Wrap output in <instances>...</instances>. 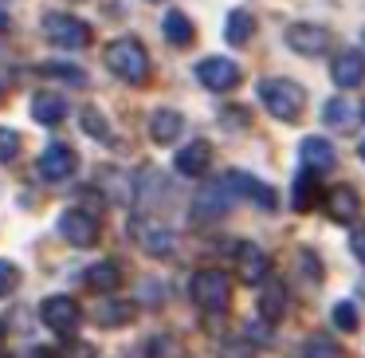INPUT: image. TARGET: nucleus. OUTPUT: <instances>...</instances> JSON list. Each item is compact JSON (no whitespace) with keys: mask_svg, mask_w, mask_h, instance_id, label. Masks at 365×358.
Listing matches in <instances>:
<instances>
[{"mask_svg":"<svg viewBox=\"0 0 365 358\" xmlns=\"http://www.w3.org/2000/svg\"><path fill=\"white\" fill-rule=\"evenodd\" d=\"M173 166H177V174H181V177H200L208 166H212V146L197 138V142H189L185 150H177Z\"/></svg>","mask_w":365,"mask_h":358,"instance_id":"2eb2a0df","label":"nucleus"},{"mask_svg":"<svg viewBox=\"0 0 365 358\" xmlns=\"http://www.w3.org/2000/svg\"><path fill=\"white\" fill-rule=\"evenodd\" d=\"M291 201H294V209H299V213H310V209H314V201H318V177L310 174V169L302 177H294Z\"/></svg>","mask_w":365,"mask_h":358,"instance_id":"393cba45","label":"nucleus"},{"mask_svg":"<svg viewBox=\"0 0 365 358\" xmlns=\"http://www.w3.org/2000/svg\"><path fill=\"white\" fill-rule=\"evenodd\" d=\"M228 205H232V193L224 189V182L220 185H208V189L197 197V217H200V221H212V217L228 213Z\"/></svg>","mask_w":365,"mask_h":358,"instance_id":"6ab92c4d","label":"nucleus"},{"mask_svg":"<svg viewBox=\"0 0 365 358\" xmlns=\"http://www.w3.org/2000/svg\"><path fill=\"white\" fill-rule=\"evenodd\" d=\"M224 189H228L232 197H247V201H255L259 209H275V205H279L275 189H271V185H263L259 177L244 174V169H232V174L224 177Z\"/></svg>","mask_w":365,"mask_h":358,"instance_id":"423d86ee","label":"nucleus"},{"mask_svg":"<svg viewBox=\"0 0 365 358\" xmlns=\"http://www.w3.org/2000/svg\"><path fill=\"white\" fill-rule=\"evenodd\" d=\"M357 154H361V161H365V142H361V146H357Z\"/></svg>","mask_w":365,"mask_h":358,"instance_id":"f704fd0d","label":"nucleus"},{"mask_svg":"<svg viewBox=\"0 0 365 358\" xmlns=\"http://www.w3.org/2000/svg\"><path fill=\"white\" fill-rule=\"evenodd\" d=\"M134 237L142 240V248L150 256H169L177 248V237H173V229H165V224H153V221H134Z\"/></svg>","mask_w":365,"mask_h":358,"instance_id":"ddd939ff","label":"nucleus"},{"mask_svg":"<svg viewBox=\"0 0 365 358\" xmlns=\"http://www.w3.org/2000/svg\"><path fill=\"white\" fill-rule=\"evenodd\" d=\"M283 40H287V48L299 51V56H322V51L330 48V32H326L322 24H310V20H294Z\"/></svg>","mask_w":365,"mask_h":358,"instance_id":"39448f33","label":"nucleus"},{"mask_svg":"<svg viewBox=\"0 0 365 358\" xmlns=\"http://www.w3.org/2000/svg\"><path fill=\"white\" fill-rule=\"evenodd\" d=\"M134 315H138V307L126 303V299H106V303L95 307V323L98 327H122V323H130Z\"/></svg>","mask_w":365,"mask_h":358,"instance_id":"aec40b11","label":"nucleus"},{"mask_svg":"<svg viewBox=\"0 0 365 358\" xmlns=\"http://www.w3.org/2000/svg\"><path fill=\"white\" fill-rule=\"evenodd\" d=\"M103 56H106V67H110L118 79L138 83V87L150 79V56H145V48L134 40V36H122V40L106 44Z\"/></svg>","mask_w":365,"mask_h":358,"instance_id":"f257e3e1","label":"nucleus"},{"mask_svg":"<svg viewBox=\"0 0 365 358\" xmlns=\"http://www.w3.org/2000/svg\"><path fill=\"white\" fill-rule=\"evenodd\" d=\"M4 28H9V12L0 9V32H4Z\"/></svg>","mask_w":365,"mask_h":358,"instance_id":"72a5a7b5","label":"nucleus"},{"mask_svg":"<svg viewBox=\"0 0 365 358\" xmlns=\"http://www.w3.org/2000/svg\"><path fill=\"white\" fill-rule=\"evenodd\" d=\"M236 268H240V279H244V284H263V279H267L271 260H267V252H263L259 244L240 240V244H236Z\"/></svg>","mask_w":365,"mask_h":358,"instance_id":"f8f14e48","label":"nucleus"},{"mask_svg":"<svg viewBox=\"0 0 365 358\" xmlns=\"http://www.w3.org/2000/svg\"><path fill=\"white\" fill-rule=\"evenodd\" d=\"M67 114V99L63 95H51V91H43V95L32 99V119L43 122V126H56V122H63Z\"/></svg>","mask_w":365,"mask_h":358,"instance_id":"a211bd4d","label":"nucleus"},{"mask_svg":"<svg viewBox=\"0 0 365 358\" xmlns=\"http://www.w3.org/2000/svg\"><path fill=\"white\" fill-rule=\"evenodd\" d=\"M79 122H83V130H87L91 138H103V142H106V134H110V126H106V119L95 111V106H87V111L79 114Z\"/></svg>","mask_w":365,"mask_h":358,"instance_id":"c85d7f7f","label":"nucleus"},{"mask_svg":"<svg viewBox=\"0 0 365 358\" xmlns=\"http://www.w3.org/2000/svg\"><path fill=\"white\" fill-rule=\"evenodd\" d=\"M161 32H165V40L169 44H177V48H189L192 44V20L185 16V12H169L165 20H161Z\"/></svg>","mask_w":365,"mask_h":358,"instance_id":"4be33fe9","label":"nucleus"},{"mask_svg":"<svg viewBox=\"0 0 365 358\" xmlns=\"http://www.w3.org/2000/svg\"><path fill=\"white\" fill-rule=\"evenodd\" d=\"M330 75H334V83H338L341 91L361 87V83H365V56L357 48L338 51V56H334V64H330Z\"/></svg>","mask_w":365,"mask_h":358,"instance_id":"9b49d317","label":"nucleus"},{"mask_svg":"<svg viewBox=\"0 0 365 358\" xmlns=\"http://www.w3.org/2000/svg\"><path fill=\"white\" fill-rule=\"evenodd\" d=\"M0 99H4V83H0Z\"/></svg>","mask_w":365,"mask_h":358,"instance_id":"c9c22d12","label":"nucleus"},{"mask_svg":"<svg viewBox=\"0 0 365 358\" xmlns=\"http://www.w3.org/2000/svg\"><path fill=\"white\" fill-rule=\"evenodd\" d=\"M349 248H354V256L365 264V224H357V229H354V237H349Z\"/></svg>","mask_w":365,"mask_h":358,"instance_id":"473e14b6","label":"nucleus"},{"mask_svg":"<svg viewBox=\"0 0 365 358\" xmlns=\"http://www.w3.org/2000/svg\"><path fill=\"white\" fill-rule=\"evenodd\" d=\"M302 166L310 169V174H318V169H330L334 161H338V154H334V146L326 142V138H302Z\"/></svg>","mask_w":365,"mask_h":358,"instance_id":"f3484780","label":"nucleus"},{"mask_svg":"<svg viewBox=\"0 0 365 358\" xmlns=\"http://www.w3.org/2000/svg\"><path fill=\"white\" fill-rule=\"evenodd\" d=\"M252 32H255V20H252V12H244V9H236L228 16V24H224V40H228L232 48L247 44V40H252Z\"/></svg>","mask_w":365,"mask_h":358,"instance_id":"b1692460","label":"nucleus"},{"mask_svg":"<svg viewBox=\"0 0 365 358\" xmlns=\"http://www.w3.org/2000/svg\"><path fill=\"white\" fill-rule=\"evenodd\" d=\"M283 311H287V287L271 279L259 295V315L267 319V323H275V319H283Z\"/></svg>","mask_w":365,"mask_h":358,"instance_id":"5701e85b","label":"nucleus"},{"mask_svg":"<svg viewBox=\"0 0 365 358\" xmlns=\"http://www.w3.org/2000/svg\"><path fill=\"white\" fill-rule=\"evenodd\" d=\"M20 287V268L12 260H0V295H12Z\"/></svg>","mask_w":365,"mask_h":358,"instance_id":"c756f323","label":"nucleus"},{"mask_svg":"<svg viewBox=\"0 0 365 358\" xmlns=\"http://www.w3.org/2000/svg\"><path fill=\"white\" fill-rule=\"evenodd\" d=\"M40 319L56 334H71L75 327H79V303L67 299V295H51V299L40 303Z\"/></svg>","mask_w":365,"mask_h":358,"instance_id":"1a4fd4ad","label":"nucleus"},{"mask_svg":"<svg viewBox=\"0 0 365 358\" xmlns=\"http://www.w3.org/2000/svg\"><path fill=\"white\" fill-rule=\"evenodd\" d=\"M326 213H330V221L354 224L357 213H361V197H357L349 185H334V189L326 193Z\"/></svg>","mask_w":365,"mask_h":358,"instance_id":"4468645a","label":"nucleus"},{"mask_svg":"<svg viewBox=\"0 0 365 358\" xmlns=\"http://www.w3.org/2000/svg\"><path fill=\"white\" fill-rule=\"evenodd\" d=\"M299 358H346V354H341V347L330 339V334H314V339L302 342V354Z\"/></svg>","mask_w":365,"mask_h":358,"instance_id":"a878e982","label":"nucleus"},{"mask_svg":"<svg viewBox=\"0 0 365 358\" xmlns=\"http://www.w3.org/2000/svg\"><path fill=\"white\" fill-rule=\"evenodd\" d=\"M189 292H192V303H197L200 311H212V315L228 311V303H232V284H228V276L216 272V268H200L197 276H192Z\"/></svg>","mask_w":365,"mask_h":358,"instance_id":"7ed1b4c3","label":"nucleus"},{"mask_svg":"<svg viewBox=\"0 0 365 358\" xmlns=\"http://www.w3.org/2000/svg\"><path fill=\"white\" fill-rule=\"evenodd\" d=\"M322 119L330 122L334 130H349L354 126V106H349L346 99H330V103L322 106Z\"/></svg>","mask_w":365,"mask_h":358,"instance_id":"bb28decb","label":"nucleus"},{"mask_svg":"<svg viewBox=\"0 0 365 358\" xmlns=\"http://www.w3.org/2000/svg\"><path fill=\"white\" fill-rule=\"evenodd\" d=\"M197 79L205 83L208 91H232L240 83V67L232 64V59L212 56V59H200L197 64Z\"/></svg>","mask_w":365,"mask_h":358,"instance_id":"9d476101","label":"nucleus"},{"mask_svg":"<svg viewBox=\"0 0 365 358\" xmlns=\"http://www.w3.org/2000/svg\"><path fill=\"white\" fill-rule=\"evenodd\" d=\"M0 347H4V331H0Z\"/></svg>","mask_w":365,"mask_h":358,"instance_id":"e433bc0d","label":"nucleus"},{"mask_svg":"<svg viewBox=\"0 0 365 358\" xmlns=\"http://www.w3.org/2000/svg\"><path fill=\"white\" fill-rule=\"evenodd\" d=\"M259 103L267 106L275 119L294 122L302 114V106H307V91L294 79H263L259 83Z\"/></svg>","mask_w":365,"mask_h":358,"instance_id":"f03ea898","label":"nucleus"},{"mask_svg":"<svg viewBox=\"0 0 365 358\" xmlns=\"http://www.w3.org/2000/svg\"><path fill=\"white\" fill-rule=\"evenodd\" d=\"M59 232H63V240H71V244L91 248L98 240V217L87 213V209H67V213L59 217Z\"/></svg>","mask_w":365,"mask_h":358,"instance_id":"0eeeda50","label":"nucleus"},{"mask_svg":"<svg viewBox=\"0 0 365 358\" xmlns=\"http://www.w3.org/2000/svg\"><path fill=\"white\" fill-rule=\"evenodd\" d=\"M43 36H48L56 48H87L91 44V28L83 20L67 16V12H48L43 16Z\"/></svg>","mask_w":365,"mask_h":358,"instance_id":"20e7f679","label":"nucleus"},{"mask_svg":"<svg viewBox=\"0 0 365 358\" xmlns=\"http://www.w3.org/2000/svg\"><path fill=\"white\" fill-rule=\"evenodd\" d=\"M334 327H338V331H357V323H361V319H357V307L349 299H341L338 307H334Z\"/></svg>","mask_w":365,"mask_h":358,"instance_id":"cd10ccee","label":"nucleus"},{"mask_svg":"<svg viewBox=\"0 0 365 358\" xmlns=\"http://www.w3.org/2000/svg\"><path fill=\"white\" fill-rule=\"evenodd\" d=\"M75 166H79V158H75L71 146H48V150L40 154V161H36V174L43 177V182H67V177L75 174Z\"/></svg>","mask_w":365,"mask_h":358,"instance_id":"6e6552de","label":"nucleus"},{"mask_svg":"<svg viewBox=\"0 0 365 358\" xmlns=\"http://www.w3.org/2000/svg\"><path fill=\"white\" fill-rule=\"evenodd\" d=\"M177 354H181V347L169 334H153L150 339V358H177Z\"/></svg>","mask_w":365,"mask_h":358,"instance_id":"7c9ffc66","label":"nucleus"},{"mask_svg":"<svg viewBox=\"0 0 365 358\" xmlns=\"http://www.w3.org/2000/svg\"><path fill=\"white\" fill-rule=\"evenodd\" d=\"M122 284V268L114 260H103V264H95V268H87V287L91 292H114V287Z\"/></svg>","mask_w":365,"mask_h":358,"instance_id":"412c9836","label":"nucleus"},{"mask_svg":"<svg viewBox=\"0 0 365 358\" xmlns=\"http://www.w3.org/2000/svg\"><path fill=\"white\" fill-rule=\"evenodd\" d=\"M181 130H185V119L177 111H153L150 114V138L158 146L177 142V138H181Z\"/></svg>","mask_w":365,"mask_h":358,"instance_id":"dca6fc26","label":"nucleus"},{"mask_svg":"<svg viewBox=\"0 0 365 358\" xmlns=\"http://www.w3.org/2000/svg\"><path fill=\"white\" fill-rule=\"evenodd\" d=\"M16 150H20V134L9 130V126H0V161H12Z\"/></svg>","mask_w":365,"mask_h":358,"instance_id":"2f4dec72","label":"nucleus"}]
</instances>
